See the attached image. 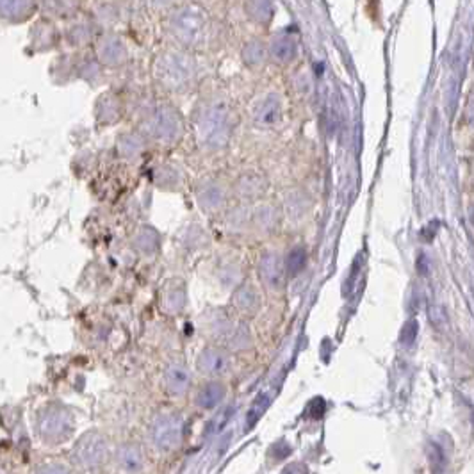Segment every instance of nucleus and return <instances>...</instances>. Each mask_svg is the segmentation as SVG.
<instances>
[{"instance_id":"1","label":"nucleus","mask_w":474,"mask_h":474,"mask_svg":"<svg viewBox=\"0 0 474 474\" xmlns=\"http://www.w3.org/2000/svg\"><path fill=\"white\" fill-rule=\"evenodd\" d=\"M154 438L163 450H172V447L179 446L180 438H182V422L177 419L175 415H168L163 417L156 424L154 430Z\"/></svg>"},{"instance_id":"5","label":"nucleus","mask_w":474,"mask_h":474,"mask_svg":"<svg viewBox=\"0 0 474 474\" xmlns=\"http://www.w3.org/2000/svg\"><path fill=\"white\" fill-rule=\"evenodd\" d=\"M228 366V357L223 353V351L214 350V348H209L202 353V357L198 359V367L207 373V375H223L227 373Z\"/></svg>"},{"instance_id":"6","label":"nucleus","mask_w":474,"mask_h":474,"mask_svg":"<svg viewBox=\"0 0 474 474\" xmlns=\"http://www.w3.org/2000/svg\"><path fill=\"white\" fill-rule=\"evenodd\" d=\"M280 118V102L276 96H267L264 102H260L259 108L255 109V124L260 127H269L275 125Z\"/></svg>"},{"instance_id":"9","label":"nucleus","mask_w":474,"mask_h":474,"mask_svg":"<svg viewBox=\"0 0 474 474\" xmlns=\"http://www.w3.org/2000/svg\"><path fill=\"white\" fill-rule=\"evenodd\" d=\"M225 396V389L219 383H209L198 392V405L203 408H212L218 405Z\"/></svg>"},{"instance_id":"12","label":"nucleus","mask_w":474,"mask_h":474,"mask_svg":"<svg viewBox=\"0 0 474 474\" xmlns=\"http://www.w3.org/2000/svg\"><path fill=\"white\" fill-rule=\"evenodd\" d=\"M259 296L253 292V289H250V287H243V289H239V291L235 292L234 296V303L237 305V309H239L241 312H253L257 307H259Z\"/></svg>"},{"instance_id":"14","label":"nucleus","mask_w":474,"mask_h":474,"mask_svg":"<svg viewBox=\"0 0 474 474\" xmlns=\"http://www.w3.org/2000/svg\"><path fill=\"white\" fill-rule=\"evenodd\" d=\"M232 414H234V406H230V408L227 406V408H225V410L221 412L218 417H216L214 424H212V431H214V434H219V431L223 430V428L227 427V422L230 421Z\"/></svg>"},{"instance_id":"15","label":"nucleus","mask_w":474,"mask_h":474,"mask_svg":"<svg viewBox=\"0 0 474 474\" xmlns=\"http://www.w3.org/2000/svg\"><path fill=\"white\" fill-rule=\"evenodd\" d=\"M38 474H68V471L59 466H47L43 467V469L38 471Z\"/></svg>"},{"instance_id":"7","label":"nucleus","mask_w":474,"mask_h":474,"mask_svg":"<svg viewBox=\"0 0 474 474\" xmlns=\"http://www.w3.org/2000/svg\"><path fill=\"white\" fill-rule=\"evenodd\" d=\"M118 462L128 473H138L143 466V454L138 447L134 446H124L118 451Z\"/></svg>"},{"instance_id":"11","label":"nucleus","mask_w":474,"mask_h":474,"mask_svg":"<svg viewBox=\"0 0 474 474\" xmlns=\"http://www.w3.org/2000/svg\"><path fill=\"white\" fill-rule=\"evenodd\" d=\"M189 383V375L182 367H172L168 369L166 373V385L168 389L175 394H180V392L186 391V387Z\"/></svg>"},{"instance_id":"3","label":"nucleus","mask_w":474,"mask_h":474,"mask_svg":"<svg viewBox=\"0 0 474 474\" xmlns=\"http://www.w3.org/2000/svg\"><path fill=\"white\" fill-rule=\"evenodd\" d=\"M105 454L104 440L98 435H89L80 440L79 447H77V459L82 466H96L102 462Z\"/></svg>"},{"instance_id":"4","label":"nucleus","mask_w":474,"mask_h":474,"mask_svg":"<svg viewBox=\"0 0 474 474\" xmlns=\"http://www.w3.org/2000/svg\"><path fill=\"white\" fill-rule=\"evenodd\" d=\"M70 419L59 410H50L41 419V434L48 438H61L70 430Z\"/></svg>"},{"instance_id":"10","label":"nucleus","mask_w":474,"mask_h":474,"mask_svg":"<svg viewBox=\"0 0 474 474\" xmlns=\"http://www.w3.org/2000/svg\"><path fill=\"white\" fill-rule=\"evenodd\" d=\"M286 271L287 275H298L299 271L307 264V251L303 246H295L286 257Z\"/></svg>"},{"instance_id":"16","label":"nucleus","mask_w":474,"mask_h":474,"mask_svg":"<svg viewBox=\"0 0 474 474\" xmlns=\"http://www.w3.org/2000/svg\"><path fill=\"white\" fill-rule=\"evenodd\" d=\"M282 474H305V469L302 466H289Z\"/></svg>"},{"instance_id":"8","label":"nucleus","mask_w":474,"mask_h":474,"mask_svg":"<svg viewBox=\"0 0 474 474\" xmlns=\"http://www.w3.org/2000/svg\"><path fill=\"white\" fill-rule=\"evenodd\" d=\"M271 52H273L276 61H282V63L291 61L296 54L295 40H291L289 36L276 38V40L273 41V45H271Z\"/></svg>"},{"instance_id":"2","label":"nucleus","mask_w":474,"mask_h":474,"mask_svg":"<svg viewBox=\"0 0 474 474\" xmlns=\"http://www.w3.org/2000/svg\"><path fill=\"white\" fill-rule=\"evenodd\" d=\"M260 276L266 282V286L273 291H279L280 287L283 286V280H286V262L280 260V257L276 253H266L260 260Z\"/></svg>"},{"instance_id":"13","label":"nucleus","mask_w":474,"mask_h":474,"mask_svg":"<svg viewBox=\"0 0 474 474\" xmlns=\"http://www.w3.org/2000/svg\"><path fill=\"white\" fill-rule=\"evenodd\" d=\"M250 50H244V59L248 61L250 64H259L260 61H262L264 57V50H262V45H260V41H251Z\"/></svg>"}]
</instances>
